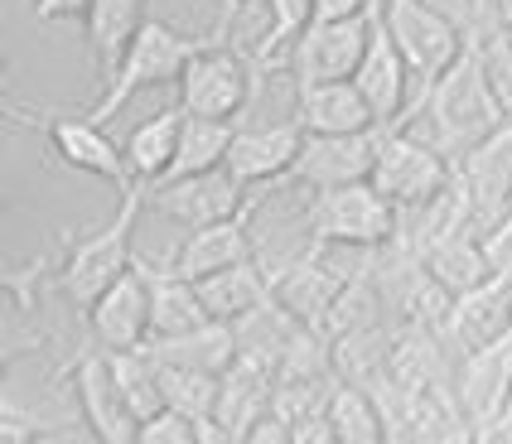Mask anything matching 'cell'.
I'll return each instance as SVG.
<instances>
[{
  "mask_svg": "<svg viewBox=\"0 0 512 444\" xmlns=\"http://www.w3.org/2000/svg\"><path fill=\"white\" fill-rule=\"evenodd\" d=\"M213 44H232V39H223L218 29H213V34H199V29H179V25H170V20H155V15H150L145 29L136 34V44L121 58L116 78L102 87V97H97L92 111H83V116H92L97 126H107L116 111L126 107L136 92H145V87H170V83L179 87L184 68L199 54H208Z\"/></svg>",
  "mask_w": 512,
  "mask_h": 444,
  "instance_id": "3957f363",
  "label": "cell"
},
{
  "mask_svg": "<svg viewBox=\"0 0 512 444\" xmlns=\"http://www.w3.org/2000/svg\"><path fill=\"white\" fill-rule=\"evenodd\" d=\"M237 10H247V0H223V25H218L223 39H228V25H232V15H237Z\"/></svg>",
  "mask_w": 512,
  "mask_h": 444,
  "instance_id": "d590c367",
  "label": "cell"
},
{
  "mask_svg": "<svg viewBox=\"0 0 512 444\" xmlns=\"http://www.w3.org/2000/svg\"><path fill=\"white\" fill-rule=\"evenodd\" d=\"M141 444H199V420L165 411L141 425Z\"/></svg>",
  "mask_w": 512,
  "mask_h": 444,
  "instance_id": "f546056e",
  "label": "cell"
},
{
  "mask_svg": "<svg viewBox=\"0 0 512 444\" xmlns=\"http://www.w3.org/2000/svg\"><path fill=\"white\" fill-rule=\"evenodd\" d=\"M271 406H276V372H271L266 362L237 358L228 372H223V391H218L213 420H223L237 435H252L256 425L271 416Z\"/></svg>",
  "mask_w": 512,
  "mask_h": 444,
  "instance_id": "44dd1931",
  "label": "cell"
},
{
  "mask_svg": "<svg viewBox=\"0 0 512 444\" xmlns=\"http://www.w3.org/2000/svg\"><path fill=\"white\" fill-rule=\"evenodd\" d=\"M372 39V10L358 20H314L285 54L295 87L310 83H353Z\"/></svg>",
  "mask_w": 512,
  "mask_h": 444,
  "instance_id": "30bf717a",
  "label": "cell"
},
{
  "mask_svg": "<svg viewBox=\"0 0 512 444\" xmlns=\"http://www.w3.org/2000/svg\"><path fill=\"white\" fill-rule=\"evenodd\" d=\"M387 131L392 126H372V131H358V136H310L281 189L324 194V189H343V184H372V169H377Z\"/></svg>",
  "mask_w": 512,
  "mask_h": 444,
  "instance_id": "7c38bea8",
  "label": "cell"
},
{
  "mask_svg": "<svg viewBox=\"0 0 512 444\" xmlns=\"http://www.w3.org/2000/svg\"><path fill=\"white\" fill-rule=\"evenodd\" d=\"M179 136H184V107H165L155 116H145L141 126H131L126 136V165L141 184H160L170 174L174 155H179Z\"/></svg>",
  "mask_w": 512,
  "mask_h": 444,
  "instance_id": "cb8c5ba5",
  "label": "cell"
},
{
  "mask_svg": "<svg viewBox=\"0 0 512 444\" xmlns=\"http://www.w3.org/2000/svg\"><path fill=\"white\" fill-rule=\"evenodd\" d=\"M329 425L339 444H392V425L382 416L377 396L353 382H339L329 396Z\"/></svg>",
  "mask_w": 512,
  "mask_h": 444,
  "instance_id": "484cf974",
  "label": "cell"
},
{
  "mask_svg": "<svg viewBox=\"0 0 512 444\" xmlns=\"http://www.w3.org/2000/svg\"><path fill=\"white\" fill-rule=\"evenodd\" d=\"M508 102L498 92V78H493V63H488L484 49H464L455 68L440 78L435 87H426L416 97V107L406 111V126H421L426 140L450 160V165H464L488 136H498L508 126Z\"/></svg>",
  "mask_w": 512,
  "mask_h": 444,
  "instance_id": "6da1fadb",
  "label": "cell"
},
{
  "mask_svg": "<svg viewBox=\"0 0 512 444\" xmlns=\"http://www.w3.org/2000/svg\"><path fill=\"white\" fill-rule=\"evenodd\" d=\"M358 92L368 97L372 116H377V126H397L406 131V111L416 107V97H411V68H406V58H401L397 39H392V29L382 20V10L372 5V39H368V54L358 63Z\"/></svg>",
  "mask_w": 512,
  "mask_h": 444,
  "instance_id": "4fadbf2b",
  "label": "cell"
},
{
  "mask_svg": "<svg viewBox=\"0 0 512 444\" xmlns=\"http://www.w3.org/2000/svg\"><path fill=\"white\" fill-rule=\"evenodd\" d=\"M87 333L102 353H126V348H145L150 343V285H145L141 266H131L112 290L83 314Z\"/></svg>",
  "mask_w": 512,
  "mask_h": 444,
  "instance_id": "e0dca14e",
  "label": "cell"
},
{
  "mask_svg": "<svg viewBox=\"0 0 512 444\" xmlns=\"http://www.w3.org/2000/svg\"><path fill=\"white\" fill-rule=\"evenodd\" d=\"M97 0H29V10H34V20L39 25H58V20H87V10H92Z\"/></svg>",
  "mask_w": 512,
  "mask_h": 444,
  "instance_id": "4dcf8cb0",
  "label": "cell"
},
{
  "mask_svg": "<svg viewBox=\"0 0 512 444\" xmlns=\"http://www.w3.org/2000/svg\"><path fill=\"white\" fill-rule=\"evenodd\" d=\"M305 131L295 121H276V126H237V140L228 150V174L242 179L247 189H281L285 174L295 169L300 150H305Z\"/></svg>",
  "mask_w": 512,
  "mask_h": 444,
  "instance_id": "2e32d148",
  "label": "cell"
},
{
  "mask_svg": "<svg viewBox=\"0 0 512 444\" xmlns=\"http://www.w3.org/2000/svg\"><path fill=\"white\" fill-rule=\"evenodd\" d=\"M63 435H73V425L34 416L25 406H15L10 391H5V401H0V444H44V440H63Z\"/></svg>",
  "mask_w": 512,
  "mask_h": 444,
  "instance_id": "f1b7e54d",
  "label": "cell"
},
{
  "mask_svg": "<svg viewBox=\"0 0 512 444\" xmlns=\"http://www.w3.org/2000/svg\"><path fill=\"white\" fill-rule=\"evenodd\" d=\"M232 140H237V126H232V121H203V116H189V111H184L179 155H174L170 174H165L160 184L189 179V174H208V169H223V165H228Z\"/></svg>",
  "mask_w": 512,
  "mask_h": 444,
  "instance_id": "d4e9b609",
  "label": "cell"
},
{
  "mask_svg": "<svg viewBox=\"0 0 512 444\" xmlns=\"http://www.w3.org/2000/svg\"><path fill=\"white\" fill-rule=\"evenodd\" d=\"M199 295H203L208 319L237 324V319H247L252 309L266 305V300L276 295V285H271V266L256 256V261H242V266H228V271H218V276L199 280Z\"/></svg>",
  "mask_w": 512,
  "mask_h": 444,
  "instance_id": "7402d4cb",
  "label": "cell"
},
{
  "mask_svg": "<svg viewBox=\"0 0 512 444\" xmlns=\"http://www.w3.org/2000/svg\"><path fill=\"white\" fill-rule=\"evenodd\" d=\"M54 382L78 396V416H83V430L92 435V444H141V416L126 406V396L112 377V362L97 343H83L54 372Z\"/></svg>",
  "mask_w": 512,
  "mask_h": 444,
  "instance_id": "52a82bcc",
  "label": "cell"
},
{
  "mask_svg": "<svg viewBox=\"0 0 512 444\" xmlns=\"http://www.w3.org/2000/svg\"><path fill=\"white\" fill-rule=\"evenodd\" d=\"M199 444H247V435H237V430H228L223 420H199Z\"/></svg>",
  "mask_w": 512,
  "mask_h": 444,
  "instance_id": "836d02e7",
  "label": "cell"
},
{
  "mask_svg": "<svg viewBox=\"0 0 512 444\" xmlns=\"http://www.w3.org/2000/svg\"><path fill=\"white\" fill-rule=\"evenodd\" d=\"M440 329L455 343L459 358H474V353H484L493 343H503L512 333V276L493 271L484 285L455 295V305H450Z\"/></svg>",
  "mask_w": 512,
  "mask_h": 444,
  "instance_id": "9a60e30c",
  "label": "cell"
},
{
  "mask_svg": "<svg viewBox=\"0 0 512 444\" xmlns=\"http://www.w3.org/2000/svg\"><path fill=\"white\" fill-rule=\"evenodd\" d=\"M401 232V208L377 184H343L310 194L305 208V242L343 251H382Z\"/></svg>",
  "mask_w": 512,
  "mask_h": 444,
  "instance_id": "277c9868",
  "label": "cell"
},
{
  "mask_svg": "<svg viewBox=\"0 0 512 444\" xmlns=\"http://www.w3.org/2000/svg\"><path fill=\"white\" fill-rule=\"evenodd\" d=\"M247 444H295V435H290V425H285L281 416H266L252 435H247Z\"/></svg>",
  "mask_w": 512,
  "mask_h": 444,
  "instance_id": "d6a6232c",
  "label": "cell"
},
{
  "mask_svg": "<svg viewBox=\"0 0 512 444\" xmlns=\"http://www.w3.org/2000/svg\"><path fill=\"white\" fill-rule=\"evenodd\" d=\"M256 194L261 189H247L228 169H208V174H189V179H174V184H155L145 194V208L179 222L184 232H199V227H213V222L242 218L256 203Z\"/></svg>",
  "mask_w": 512,
  "mask_h": 444,
  "instance_id": "8fae6325",
  "label": "cell"
},
{
  "mask_svg": "<svg viewBox=\"0 0 512 444\" xmlns=\"http://www.w3.org/2000/svg\"><path fill=\"white\" fill-rule=\"evenodd\" d=\"M145 194H150V184H136L131 194L121 198V208H116V218L107 227H97V232H63L58 237L49 247L54 251V290L49 295H58L78 314H87L116 280L136 266V242L131 237H136V218L145 213Z\"/></svg>",
  "mask_w": 512,
  "mask_h": 444,
  "instance_id": "7a4b0ae2",
  "label": "cell"
},
{
  "mask_svg": "<svg viewBox=\"0 0 512 444\" xmlns=\"http://www.w3.org/2000/svg\"><path fill=\"white\" fill-rule=\"evenodd\" d=\"M5 121H15L25 131H39L63 165L78 169V174H92V179H107L116 198H126L141 184L131 174V165H126V145H116L107 136V126H97L83 111H29L25 102H5Z\"/></svg>",
  "mask_w": 512,
  "mask_h": 444,
  "instance_id": "5b68a950",
  "label": "cell"
},
{
  "mask_svg": "<svg viewBox=\"0 0 512 444\" xmlns=\"http://www.w3.org/2000/svg\"><path fill=\"white\" fill-rule=\"evenodd\" d=\"M377 0H314V20H358Z\"/></svg>",
  "mask_w": 512,
  "mask_h": 444,
  "instance_id": "1f68e13d",
  "label": "cell"
},
{
  "mask_svg": "<svg viewBox=\"0 0 512 444\" xmlns=\"http://www.w3.org/2000/svg\"><path fill=\"white\" fill-rule=\"evenodd\" d=\"M145 348L160 362H170V367H194V372L223 377L232 362H237V324L208 319L203 329H189V333H179V338H150Z\"/></svg>",
  "mask_w": 512,
  "mask_h": 444,
  "instance_id": "603a6c76",
  "label": "cell"
},
{
  "mask_svg": "<svg viewBox=\"0 0 512 444\" xmlns=\"http://www.w3.org/2000/svg\"><path fill=\"white\" fill-rule=\"evenodd\" d=\"M136 266L150 285V338H179V333L208 324V309H203V295L194 280L174 276L165 261H155L145 251H136Z\"/></svg>",
  "mask_w": 512,
  "mask_h": 444,
  "instance_id": "d6986e66",
  "label": "cell"
},
{
  "mask_svg": "<svg viewBox=\"0 0 512 444\" xmlns=\"http://www.w3.org/2000/svg\"><path fill=\"white\" fill-rule=\"evenodd\" d=\"M276 194V189H261L256 203L242 213V218H228V222H213V227H199V232H184V242L174 247V256L165 261L174 276L184 280H208L228 266H242V261H256V237H252V218L261 213V203Z\"/></svg>",
  "mask_w": 512,
  "mask_h": 444,
  "instance_id": "5bb4252c",
  "label": "cell"
},
{
  "mask_svg": "<svg viewBox=\"0 0 512 444\" xmlns=\"http://www.w3.org/2000/svg\"><path fill=\"white\" fill-rule=\"evenodd\" d=\"M261 87V68L252 54L232 49V44H213L208 54H199L184 78H179V107L203 121H232L242 126V116L252 111V97Z\"/></svg>",
  "mask_w": 512,
  "mask_h": 444,
  "instance_id": "ba28073f",
  "label": "cell"
},
{
  "mask_svg": "<svg viewBox=\"0 0 512 444\" xmlns=\"http://www.w3.org/2000/svg\"><path fill=\"white\" fill-rule=\"evenodd\" d=\"M372 184L406 213V208H426V203H435V198L445 194V189L455 184V165H450L426 136H416L411 126H406V131L392 126L387 140H382Z\"/></svg>",
  "mask_w": 512,
  "mask_h": 444,
  "instance_id": "9c48e42d",
  "label": "cell"
},
{
  "mask_svg": "<svg viewBox=\"0 0 512 444\" xmlns=\"http://www.w3.org/2000/svg\"><path fill=\"white\" fill-rule=\"evenodd\" d=\"M107 362H112L116 387H121V396H126V406L141 416V425L170 411V406H165V382H160V362H155V353H150V348L107 353Z\"/></svg>",
  "mask_w": 512,
  "mask_h": 444,
  "instance_id": "4316f807",
  "label": "cell"
},
{
  "mask_svg": "<svg viewBox=\"0 0 512 444\" xmlns=\"http://www.w3.org/2000/svg\"><path fill=\"white\" fill-rule=\"evenodd\" d=\"M377 10H382V20H387L401 58L416 78V97L440 83L469 49L464 29L445 10H435L430 0H377Z\"/></svg>",
  "mask_w": 512,
  "mask_h": 444,
  "instance_id": "8992f818",
  "label": "cell"
},
{
  "mask_svg": "<svg viewBox=\"0 0 512 444\" xmlns=\"http://www.w3.org/2000/svg\"><path fill=\"white\" fill-rule=\"evenodd\" d=\"M295 126L305 136H358L377 126V116L358 83H310L295 87Z\"/></svg>",
  "mask_w": 512,
  "mask_h": 444,
  "instance_id": "ac0fdd59",
  "label": "cell"
},
{
  "mask_svg": "<svg viewBox=\"0 0 512 444\" xmlns=\"http://www.w3.org/2000/svg\"><path fill=\"white\" fill-rule=\"evenodd\" d=\"M488 444H512V396H508V406H503V416H498V425H493Z\"/></svg>",
  "mask_w": 512,
  "mask_h": 444,
  "instance_id": "e575fe53",
  "label": "cell"
},
{
  "mask_svg": "<svg viewBox=\"0 0 512 444\" xmlns=\"http://www.w3.org/2000/svg\"><path fill=\"white\" fill-rule=\"evenodd\" d=\"M160 362V358H155ZM160 382H165V406L174 416L189 420H208L218 411V391H223V377L213 372H194V367H170L160 362Z\"/></svg>",
  "mask_w": 512,
  "mask_h": 444,
  "instance_id": "83f0119b",
  "label": "cell"
},
{
  "mask_svg": "<svg viewBox=\"0 0 512 444\" xmlns=\"http://www.w3.org/2000/svg\"><path fill=\"white\" fill-rule=\"evenodd\" d=\"M145 5H150V0H97V5L87 10L83 34H87V49H92V63H97L102 87L116 78L126 49L136 44V34H141L145 20H150Z\"/></svg>",
  "mask_w": 512,
  "mask_h": 444,
  "instance_id": "ffe728a7",
  "label": "cell"
}]
</instances>
